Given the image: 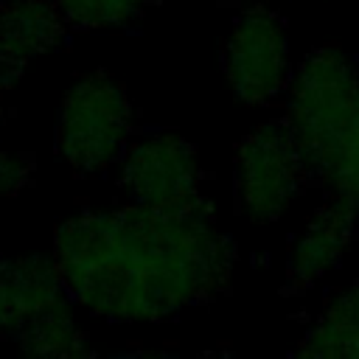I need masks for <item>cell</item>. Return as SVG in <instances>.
Returning <instances> with one entry per match:
<instances>
[{
	"mask_svg": "<svg viewBox=\"0 0 359 359\" xmlns=\"http://www.w3.org/2000/svg\"><path fill=\"white\" fill-rule=\"evenodd\" d=\"M50 255L76 309L112 323H160L230 289L236 244L199 194L79 210L56 224Z\"/></svg>",
	"mask_w": 359,
	"mask_h": 359,
	"instance_id": "cell-1",
	"label": "cell"
},
{
	"mask_svg": "<svg viewBox=\"0 0 359 359\" xmlns=\"http://www.w3.org/2000/svg\"><path fill=\"white\" fill-rule=\"evenodd\" d=\"M283 123L309 180L359 210V70L339 45L303 56L286 87Z\"/></svg>",
	"mask_w": 359,
	"mask_h": 359,
	"instance_id": "cell-2",
	"label": "cell"
},
{
	"mask_svg": "<svg viewBox=\"0 0 359 359\" xmlns=\"http://www.w3.org/2000/svg\"><path fill=\"white\" fill-rule=\"evenodd\" d=\"M0 342L48 356L87 351V334L53 255H0Z\"/></svg>",
	"mask_w": 359,
	"mask_h": 359,
	"instance_id": "cell-3",
	"label": "cell"
},
{
	"mask_svg": "<svg viewBox=\"0 0 359 359\" xmlns=\"http://www.w3.org/2000/svg\"><path fill=\"white\" fill-rule=\"evenodd\" d=\"M135 132L126 87L104 70L81 73L59 101L53 146L76 177H95L121 163Z\"/></svg>",
	"mask_w": 359,
	"mask_h": 359,
	"instance_id": "cell-4",
	"label": "cell"
},
{
	"mask_svg": "<svg viewBox=\"0 0 359 359\" xmlns=\"http://www.w3.org/2000/svg\"><path fill=\"white\" fill-rule=\"evenodd\" d=\"M309 171L283 118L258 123L236 149V210L252 224L278 222L306 188Z\"/></svg>",
	"mask_w": 359,
	"mask_h": 359,
	"instance_id": "cell-5",
	"label": "cell"
},
{
	"mask_svg": "<svg viewBox=\"0 0 359 359\" xmlns=\"http://www.w3.org/2000/svg\"><path fill=\"white\" fill-rule=\"evenodd\" d=\"M222 67L233 95L247 107H264L286 93L292 67L283 17L266 6L241 11L224 36Z\"/></svg>",
	"mask_w": 359,
	"mask_h": 359,
	"instance_id": "cell-6",
	"label": "cell"
},
{
	"mask_svg": "<svg viewBox=\"0 0 359 359\" xmlns=\"http://www.w3.org/2000/svg\"><path fill=\"white\" fill-rule=\"evenodd\" d=\"M199 154L177 132H154L132 140L121 157V188L132 202H185L199 196Z\"/></svg>",
	"mask_w": 359,
	"mask_h": 359,
	"instance_id": "cell-7",
	"label": "cell"
},
{
	"mask_svg": "<svg viewBox=\"0 0 359 359\" xmlns=\"http://www.w3.org/2000/svg\"><path fill=\"white\" fill-rule=\"evenodd\" d=\"M356 219H359L356 208L331 196L314 210L306 230L289 247L286 272H283L286 294H306L323 275H328L342 261V255L353 241Z\"/></svg>",
	"mask_w": 359,
	"mask_h": 359,
	"instance_id": "cell-8",
	"label": "cell"
},
{
	"mask_svg": "<svg viewBox=\"0 0 359 359\" xmlns=\"http://www.w3.org/2000/svg\"><path fill=\"white\" fill-rule=\"evenodd\" d=\"M67 20L53 0H11L0 11V90H6L31 59L59 48Z\"/></svg>",
	"mask_w": 359,
	"mask_h": 359,
	"instance_id": "cell-9",
	"label": "cell"
},
{
	"mask_svg": "<svg viewBox=\"0 0 359 359\" xmlns=\"http://www.w3.org/2000/svg\"><path fill=\"white\" fill-rule=\"evenodd\" d=\"M300 356L359 359V280L331 297L297 345Z\"/></svg>",
	"mask_w": 359,
	"mask_h": 359,
	"instance_id": "cell-10",
	"label": "cell"
},
{
	"mask_svg": "<svg viewBox=\"0 0 359 359\" xmlns=\"http://www.w3.org/2000/svg\"><path fill=\"white\" fill-rule=\"evenodd\" d=\"M67 25L84 31H112L132 25L154 0H53Z\"/></svg>",
	"mask_w": 359,
	"mask_h": 359,
	"instance_id": "cell-11",
	"label": "cell"
},
{
	"mask_svg": "<svg viewBox=\"0 0 359 359\" xmlns=\"http://www.w3.org/2000/svg\"><path fill=\"white\" fill-rule=\"evenodd\" d=\"M28 174H31V165L22 160V154L0 149V199L17 194L28 182Z\"/></svg>",
	"mask_w": 359,
	"mask_h": 359,
	"instance_id": "cell-12",
	"label": "cell"
},
{
	"mask_svg": "<svg viewBox=\"0 0 359 359\" xmlns=\"http://www.w3.org/2000/svg\"><path fill=\"white\" fill-rule=\"evenodd\" d=\"M154 3H160V0H154Z\"/></svg>",
	"mask_w": 359,
	"mask_h": 359,
	"instance_id": "cell-13",
	"label": "cell"
}]
</instances>
